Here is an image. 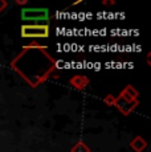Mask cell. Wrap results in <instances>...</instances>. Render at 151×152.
<instances>
[{"mask_svg":"<svg viewBox=\"0 0 151 152\" xmlns=\"http://www.w3.org/2000/svg\"><path fill=\"white\" fill-rule=\"evenodd\" d=\"M48 34V25H24L21 28L23 37H46Z\"/></svg>","mask_w":151,"mask_h":152,"instance_id":"obj_2","label":"cell"},{"mask_svg":"<svg viewBox=\"0 0 151 152\" xmlns=\"http://www.w3.org/2000/svg\"><path fill=\"white\" fill-rule=\"evenodd\" d=\"M21 17L25 21H32L36 23H45L49 19V11L46 8H25L21 11Z\"/></svg>","mask_w":151,"mask_h":152,"instance_id":"obj_1","label":"cell"}]
</instances>
